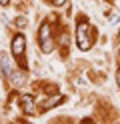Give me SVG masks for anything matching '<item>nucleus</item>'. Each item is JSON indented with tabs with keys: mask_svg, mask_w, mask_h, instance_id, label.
<instances>
[{
	"mask_svg": "<svg viewBox=\"0 0 120 124\" xmlns=\"http://www.w3.org/2000/svg\"><path fill=\"white\" fill-rule=\"evenodd\" d=\"M76 42H78V48L80 50H90L92 48V42H94V36H92V28L90 24L82 18L78 20V28H76Z\"/></svg>",
	"mask_w": 120,
	"mask_h": 124,
	"instance_id": "f257e3e1",
	"label": "nucleus"
},
{
	"mask_svg": "<svg viewBox=\"0 0 120 124\" xmlns=\"http://www.w3.org/2000/svg\"><path fill=\"white\" fill-rule=\"evenodd\" d=\"M0 66H2V74L6 78H10L14 84H22L24 82V76L18 70H14V64H12V60H10L8 54H2V56H0Z\"/></svg>",
	"mask_w": 120,
	"mask_h": 124,
	"instance_id": "f03ea898",
	"label": "nucleus"
},
{
	"mask_svg": "<svg viewBox=\"0 0 120 124\" xmlns=\"http://www.w3.org/2000/svg\"><path fill=\"white\" fill-rule=\"evenodd\" d=\"M24 50H26V38L24 34H16L12 40V54L20 60V66L26 68V60H24Z\"/></svg>",
	"mask_w": 120,
	"mask_h": 124,
	"instance_id": "7ed1b4c3",
	"label": "nucleus"
},
{
	"mask_svg": "<svg viewBox=\"0 0 120 124\" xmlns=\"http://www.w3.org/2000/svg\"><path fill=\"white\" fill-rule=\"evenodd\" d=\"M38 40H40V46H42V52H50V50H52V40H50V24H48V22H44V24L40 26Z\"/></svg>",
	"mask_w": 120,
	"mask_h": 124,
	"instance_id": "20e7f679",
	"label": "nucleus"
},
{
	"mask_svg": "<svg viewBox=\"0 0 120 124\" xmlns=\"http://www.w3.org/2000/svg\"><path fill=\"white\" fill-rule=\"evenodd\" d=\"M20 106H22V110L26 112V114H34V112H36L34 98H32L30 94H22V96H20Z\"/></svg>",
	"mask_w": 120,
	"mask_h": 124,
	"instance_id": "39448f33",
	"label": "nucleus"
},
{
	"mask_svg": "<svg viewBox=\"0 0 120 124\" xmlns=\"http://www.w3.org/2000/svg\"><path fill=\"white\" fill-rule=\"evenodd\" d=\"M62 100H64L62 94H54L52 98H48V100H44V102H42V108H44V110H48V108H54L56 104H60Z\"/></svg>",
	"mask_w": 120,
	"mask_h": 124,
	"instance_id": "423d86ee",
	"label": "nucleus"
},
{
	"mask_svg": "<svg viewBox=\"0 0 120 124\" xmlns=\"http://www.w3.org/2000/svg\"><path fill=\"white\" fill-rule=\"evenodd\" d=\"M26 24V18H18V26H24Z\"/></svg>",
	"mask_w": 120,
	"mask_h": 124,
	"instance_id": "0eeeda50",
	"label": "nucleus"
},
{
	"mask_svg": "<svg viewBox=\"0 0 120 124\" xmlns=\"http://www.w3.org/2000/svg\"><path fill=\"white\" fill-rule=\"evenodd\" d=\"M82 124H92V120H90V118H86V120H82Z\"/></svg>",
	"mask_w": 120,
	"mask_h": 124,
	"instance_id": "6e6552de",
	"label": "nucleus"
},
{
	"mask_svg": "<svg viewBox=\"0 0 120 124\" xmlns=\"http://www.w3.org/2000/svg\"><path fill=\"white\" fill-rule=\"evenodd\" d=\"M8 2H10V0H0V4H2V6H6Z\"/></svg>",
	"mask_w": 120,
	"mask_h": 124,
	"instance_id": "1a4fd4ad",
	"label": "nucleus"
},
{
	"mask_svg": "<svg viewBox=\"0 0 120 124\" xmlns=\"http://www.w3.org/2000/svg\"><path fill=\"white\" fill-rule=\"evenodd\" d=\"M118 84H120V68H118Z\"/></svg>",
	"mask_w": 120,
	"mask_h": 124,
	"instance_id": "9d476101",
	"label": "nucleus"
},
{
	"mask_svg": "<svg viewBox=\"0 0 120 124\" xmlns=\"http://www.w3.org/2000/svg\"><path fill=\"white\" fill-rule=\"evenodd\" d=\"M118 42H120V34H118Z\"/></svg>",
	"mask_w": 120,
	"mask_h": 124,
	"instance_id": "9b49d317",
	"label": "nucleus"
}]
</instances>
